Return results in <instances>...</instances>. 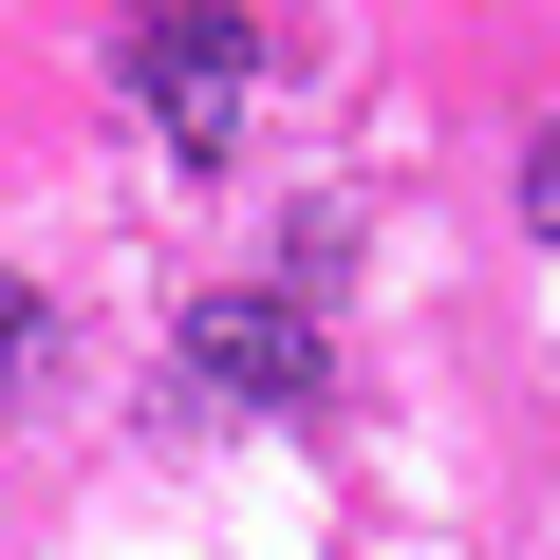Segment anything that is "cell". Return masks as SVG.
<instances>
[{
  "instance_id": "cell-3",
  "label": "cell",
  "mask_w": 560,
  "mask_h": 560,
  "mask_svg": "<svg viewBox=\"0 0 560 560\" xmlns=\"http://www.w3.org/2000/svg\"><path fill=\"white\" fill-rule=\"evenodd\" d=\"M523 224H541V243H560V131H541V150H523Z\"/></svg>"
},
{
  "instance_id": "cell-1",
  "label": "cell",
  "mask_w": 560,
  "mask_h": 560,
  "mask_svg": "<svg viewBox=\"0 0 560 560\" xmlns=\"http://www.w3.org/2000/svg\"><path fill=\"white\" fill-rule=\"evenodd\" d=\"M187 374L206 393H243V411H318V300L300 280H224V300H187Z\"/></svg>"
},
{
  "instance_id": "cell-2",
  "label": "cell",
  "mask_w": 560,
  "mask_h": 560,
  "mask_svg": "<svg viewBox=\"0 0 560 560\" xmlns=\"http://www.w3.org/2000/svg\"><path fill=\"white\" fill-rule=\"evenodd\" d=\"M131 94L168 113V150H243V113H261V38H243V20H150V38H131Z\"/></svg>"
},
{
  "instance_id": "cell-4",
  "label": "cell",
  "mask_w": 560,
  "mask_h": 560,
  "mask_svg": "<svg viewBox=\"0 0 560 560\" xmlns=\"http://www.w3.org/2000/svg\"><path fill=\"white\" fill-rule=\"evenodd\" d=\"M20 355H38V300H20V280H0V374H20Z\"/></svg>"
}]
</instances>
